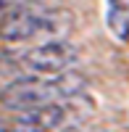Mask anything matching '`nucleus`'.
I'll return each mask as SVG.
<instances>
[{
  "mask_svg": "<svg viewBox=\"0 0 129 132\" xmlns=\"http://www.w3.org/2000/svg\"><path fill=\"white\" fill-rule=\"evenodd\" d=\"M74 32V13L69 8L29 3L0 16V42L8 45H45L69 40Z\"/></svg>",
  "mask_w": 129,
  "mask_h": 132,
  "instance_id": "f257e3e1",
  "label": "nucleus"
},
{
  "mask_svg": "<svg viewBox=\"0 0 129 132\" xmlns=\"http://www.w3.org/2000/svg\"><path fill=\"white\" fill-rule=\"evenodd\" d=\"M87 90V77L79 71H66L58 77H19L0 90V106L5 111H32V108L71 103Z\"/></svg>",
  "mask_w": 129,
  "mask_h": 132,
  "instance_id": "f03ea898",
  "label": "nucleus"
},
{
  "mask_svg": "<svg viewBox=\"0 0 129 132\" xmlns=\"http://www.w3.org/2000/svg\"><path fill=\"white\" fill-rule=\"evenodd\" d=\"M79 48L71 40L61 42H45V45H34L26 53H21L19 66L26 71V77H58L74 71V66L79 63Z\"/></svg>",
  "mask_w": 129,
  "mask_h": 132,
  "instance_id": "7ed1b4c3",
  "label": "nucleus"
},
{
  "mask_svg": "<svg viewBox=\"0 0 129 132\" xmlns=\"http://www.w3.org/2000/svg\"><path fill=\"white\" fill-rule=\"evenodd\" d=\"M69 122H71L69 103H53V106L13 114L5 124V132H61Z\"/></svg>",
  "mask_w": 129,
  "mask_h": 132,
  "instance_id": "20e7f679",
  "label": "nucleus"
},
{
  "mask_svg": "<svg viewBox=\"0 0 129 132\" xmlns=\"http://www.w3.org/2000/svg\"><path fill=\"white\" fill-rule=\"evenodd\" d=\"M108 24L116 32V37L126 40V35H129V0H111Z\"/></svg>",
  "mask_w": 129,
  "mask_h": 132,
  "instance_id": "39448f33",
  "label": "nucleus"
},
{
  "mask_svg": "<svg viewBox=\"0 0 129 132\" xmlns=\"http://www.w3.org/2000/svg\"><path fill=\"white\" fill-rule=\"evenodd\" d=\"M29 3H40V0H0V16L8 13V11H13V8L29 5Z\"/></svg>",
  "mask_w": 129,
  "mask_h": 132,
  "instance_id": "423d86ee",
  "label": "nucleus"
},
{
  "mask_svg": "<svg viewBox=\"0 0 129 132\" xmlns=\"http://www.w3.org/2000/svg\"><path fill=\"white\" fill-rule=\"evenodd\" d=\"M111 132H129V127H119V129H111Z\"/></svg>",
  "mask_w": 129,
  "mask_h": 132,
  "instance_id": "0eeeda50",
  "label": "nucleus"
}]
</instances>
